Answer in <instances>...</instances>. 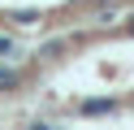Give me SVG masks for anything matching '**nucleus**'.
I'll use <instances>...</instances> for the list:
<instances>
[{"mask_svg": "<svg viewBox=\"0 0 134 130\" xmlns=\"http://www.w3.org/2000/svg\"><path fill=\"white\" fill-rule=\"evenodd\" d=\"M117 108H121V104H117L113 95H95V100H82V104H78L82 117H113Z\"/></svg>", "mask_w": 134, "mask_h": 130, "instance_id": "obj_1", "label": "nucleus"}, {"mask_svg": "<svg viewBox=\"0 0 134 130\" xmlns=\"http://www.w3.org/2000/svg\"><path fill=\"white\" fill-rule=\"evenodd\" d=\"M13 22H18V26H35V22H43V13H39V9H18Z\"/></svg>", "mask_w": 134, "mask_h": 130, "instance_id": "obj_2", "label": "nucleus"}, {"mask_svg": "<svg viewBox=\"0 0 134 130\" xmlns=\"http://www.w3.org/2000/svg\"><path fill=\"white\" fill-rule=\"evenodd\" d=\"M0 87H18V69H0Z\"/></svg>", "mask_w": 134, "mask_h": 130, "instance_id": "obj_3", "label": "nucleus"}, {"mask_svg": "<svg viewBox=\"0 0 134 130\" xmlns=\"http://www.w3.org/2000/svg\"><path fill=\"white\" fill-rule=\"evenodd\" d=\"M9 52H13V39H9V35H0V56H9Z\"/></svg>", "mask_w": 134, "mask_h": 130, "instance_id": "obj_4", "label": "nucleus"}, {"mask_svg": "<svg viewBox=\"0 0 134 130\" xmlns=\"http://www.w3.org/2000/svg\"><path fill=\"white\" fill-rule=\"evenodd\" d=\"M130 30H134V26H130Z\"/></svg>", "mask_w": 134, "mask_h": 130, "instance_id": "obj_5", "label": "nucleus"}]
</instances>
